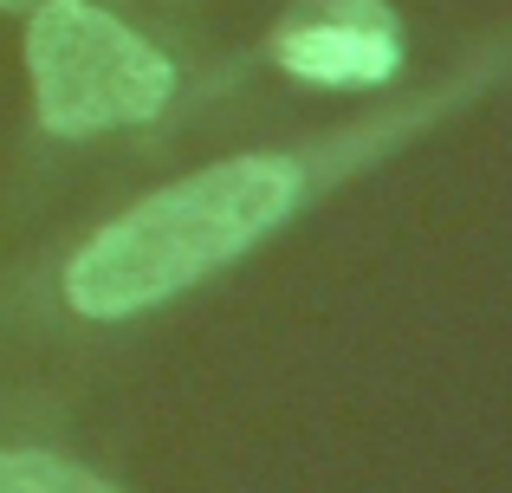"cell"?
Wrapping results in <instances>:
<instances>
[{
    "mask_svg": "<svg viewBox=\"0 0 512 493\" xmlns=\"http://www.w3.org/2000/svg\"><path fill=\"white\" fill-rule=\"evenodd\" d=\"M273 59L305 85H383L402 65V26L383 0H305L273 26Z\"/></svg>",
    "mask_w": 512,
    "mask_h": 493,
    "instance_id": "3",
    "label": "cell"
},
{
    "mask_svg": "<svg viewBox=\"0 0 512 493\" xmlns=\"http://www.w3.org/2000/svg\"><path fill=\"white\" fill-rule=\"evenodd\" d=\"M0 493H117L111 481H98L91 468L65 455H46V448H13L0 455Z\"/></svg>",
    "mask_w": 512,
    "mask_h": 493,
    "instance_id": "4",
    "label": "cell"
},
{
    "mask_svg": "<svg viewBox=\"0 0 512 493\" xmlns=\"http://www.w3.org/2000/svg\"><path fill=\"white\" fill-rule=\"evenodd\" d=\"M26 78L39 130L98 137L150 124L175 98V65L91 0H39L26 20Z\"/></svg>",
    "mask_w": 512,
    "mask_h": 493,
    "instance_id": "2",
    "label": "cell"
},
{
    "mask_svg": "<svg viewBox=\"0 0 512 493\" xmlns=\"http://www.w3.org/2000/svg\"><path fill=\"white\" fill-rule=\"evenodd\" d=\"M299 195L305 169L292 156H221L104 221L65 260V299L85 318H137L150 305H169L195 279L260 247L299 208Z\"/></svg>",
    "mask_w": 512,
    "mask_h": 493,
    "instance_id": "1",
    "label": "cell"
}]
</instances>
